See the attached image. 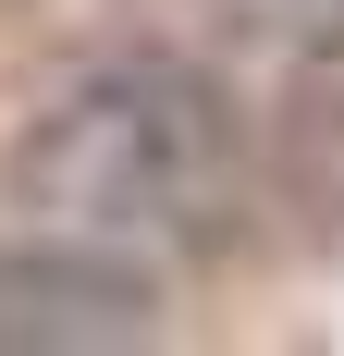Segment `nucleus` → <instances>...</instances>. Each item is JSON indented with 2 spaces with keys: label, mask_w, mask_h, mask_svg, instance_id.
<instances>
[{
  "label": "nucleus",
  "mask_w": 344,
  "mask_h": 356,
  "mask_svg": "<svg viewBox=\"0 0 344 356\" xmlns=\"http://www.w3.org/2000/svg\"><path fill=\"white\" fill-rule=\"evenodd\" d=\"M13 197L86 246H185L234 197V111L185 62H99L25 123Z\"/></svg>",
  "instance_id": "f257e3e1"
},
{
  "label": "nucleus",
  "mask_w": 344,
  "mask_h": 356,
  "mask_svg": "<svg viewBox=\"0 0 344 356\" xmlns=\"http://www.w3.org/2000/svg\"><path fill=\"white\" fill-rule=\"evenodd\" d=\"M148 332V270L123 246L49 234V246H0V344H136Z\"/></svg>",
  "instance_id": "f03ea898"
}]
</instances>
